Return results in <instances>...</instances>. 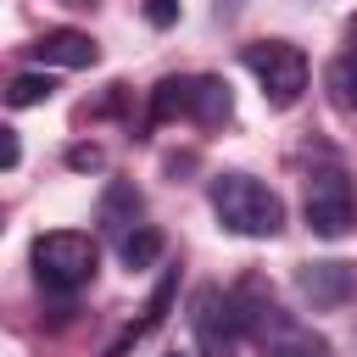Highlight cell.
Wrapping results in <instances>:
<instances>
[{
	"mask_svg": "<svg viewBox=\"0 0 357 357\" xmlns=\"http://www.w3.org/2000/svg\"><path fill=\"white\" fill-rule=\"evenodd\" d=\"M206 201H212V212H218V223H223L229 234L273 240V234L284 229V201H279L262 178H251V173H218L212 190H206Z\"/></svg>",
	"mask_w": 357,
	"mask_h": 357,
	"instance_id": "cell-1",
	"label": "cell"
},
{
	"mask_svg": "<svg viewBox=\"0 0 357 357\" xmlns=\"http://www.w3.org/2000/svg\"><path fill=\"white\" fill-rule=\"evenodd\" d=\"M33 279L50 290V296H73L78 284L95 279V262H100V245L78 229H50L33 240Z\"/></svg>",
	"mask_w": 357,
	"mask_h": 357,
	"instance_id": "cell-2",
	"label": "cell"
},
{
	"mask_svg": "<svg viewBox=\"0 0 357 357\" xmlns=\"http://www.w3.org/2000/svg\"><path fill=\"white\" fill-rule=\"evenodd\" d=\"M229 112H234L229 84H223V78H206V73H195V78H162V84L151 89V117H156V123H167V117L223 123Z\"/></svg>",
	"mask_w": 357,
	"mask_h": 357,
	"instance_id": "cell-3",
	"label": "cell"
},
{
	"mask_svg": "<svg viewBox=\"0 0 357 357\" xmlns=\"http://www.w3.org/2000/svg\"><path fill=\"white\" fill-rule=\"evenodd\" d=\"M245 67L257 73L262 100L279 106V112L307 95V56H301V45H290V39H257V45H245Z\"/></svg>",
	"mask_w": 357,
	"mask_h": 357,
	"instance_id": "cell-4",
	"label": "cell"
},
{
	"mask_svg": "<svg viewBox=\"0 0 357 357\" xmlns=\"http://www.w3.org/2000/svg\"><path fill=\"white\" fill-rule=\"evenodd\" d=\"M190 335H195V351H201V357H234L240 340H245L240 301L223 296L218 284H201L195 301H190Z\"/></svg>",
	"mask_w": 357,
	"mask_h": 357,
	"instance_id": "cell-5",
	"label": "cell"
},
{
	"mask_svg": "<svg viewBox=\"0 0 357 357\" xmlns=\"http://www.w3.org/2000/svg\"><path fill=\"white\" fill-rule=\"evenodd\" d=\"M301 212H307V229L324 234V240H340L357 218V201H351V178L340 167H312L307 173V195H301Z\"/></svg>",
	"mask_w": 357,
	"mask_h": 357,
	"instance_id": "cell-6",
	"label": "cell"
},
{
	"mask_svg": "<svg viewBox=\"0 0 357 357\" xmlns=\"http://www.w3.org/2000/svg\"><path fill=\"white\" fill-rule=\"evenodd\" d=\"M296 290L307 307L329 312V307H346L357 296V262H301L296 268Z\"/></svg>",
	"mask_w": 357,
	"mask_h": 357,
	"instance_id": "cell-7",
	"label": "cell"
},
{
	"mask_svg": "<svg viewBox=\"0 0 357 357\" xmlns=\"http://www.w3.org/2000/svg\"><path fill=\"white\" fill-rule=\"evenodd\" d=\"M28 50H33L45 67H95V61H100V45H95L89 33H78V28H50V33H39Z\"/></svg>",
	"mask_w": 357,
	"mask_h": 357,
	"instance_id": "cell-8",
	"label": "cell"
},
{
	"mask_svg": "<svg viewBox=\"0 0 357 357\" xmlns=\"http://www.w3.org/2000/svg\"><path fill=\"white\" fill-rule=\"evenodd\" d=\"M134 218H139V195H134L128 184H112L106 201H100V229H106V234H128Z\"/></svg>",
	"mask_w": 357,
	"mask_h": 357,
	"instance_id": "cell-9",
	"label": "cell"
},
{
	"mask_svg": "<svg viewBox=\"0 0 357 357\" xmlns=\"http://www.w3.org/2000/svg\"><path fill=\"white\" fill-rule=\"evenodd\" d=\"M117 257H123L128 268H151V262L162 257V234H156L151 223H134L128 234H117Z\"/></svg>",
	"mask_w": 357,
	"mask_h": 357,
	"instance_id": "cell-10",
	"label": "cell"
},
{
	"mask_svg": "<svg viewBox=\"0 0 357 357\" xmlns=\"http://www.w3.org/2000/svg\"><path fill=\"white\" fill-rule=\"evenodd\" d=\"M56 95V78L50 73H17L11 84H6V106H39V100H50Z\"/></svg>",
	"mask_w": 357,
	"mask_h": 357,
	"instance_id": "cell-11",
	"label": "cell"
},
{
	"mask_svg": "<svg viewBox=\"0 0 357 357\" xmlns=\"http://www.w3.org/2000/svg\"><path fill=\"white\" fill-rule=\"evenodd\" d=\"M329 84H335V100L340 106H357V56L351 61H335L329 67Z\"/></svg>",
	"mask_w": 357,
	"mask_h": 357,
	"instance_id": "cell-12",
	"label": "cell"
},
{
	"mask_svg": "<svg viewBox=\"0 0 357 357\" xmlns=\"http://www.w3.org/2000/svg\"><path fill=\"white\" fill-rule=\"evenodd\" d=\"M173 17H178V0H145V22L151 28H167Z\"/></svg>",
	"mask_w": 357,
	"mask_h": 357,
	"instance_id": "cell-13",
	"label": "cell"
},
{
	"mask_svg": "<svg viewBox=\"0 0 357 357\" xmlns=\"http://www.w3.org/2000/svg\"><path fill=\"white\" fill-rule=\"evenodd\" d=\"M17 162H22V145H17V128H0V167L11 173Z\"/></svg>",
	"mask_w": 357,
	"mask_h": 357,
	"instance_id": "cell-14",
	"label": "cell"
},
{
	"mask_svg": "<svg viewBox=\"0 0 357 357\" xmlns=\"http://www.w3.org/2000/svg\"><path fill=\"white\" fill-rule=\"evenodd\" d=\"M67 162H73V167H100V151H95V145H73Z\"/></svg>",
	"mask_w": 357,
	"mask_h": 357,
	"instance_id": "cell-15",
	"label": "cell"
},
{
	"mask_svg": "<svg viewBox=\"0 0 357 357\" xmlns=\"http://www.w3.org/2000/svg\"><path fill=\"white\" fill-rule=\"evenodd\" d=\"M346 39H351V56H357V17H351V28H346Z\"/></svg>",
	"mask_w": 357,
	"mask_h": 357,
	"instance_id": "cell-16",
	"label": "cell"
},
{
	"mask_svg": "<svg viewBox=\"0 0 357 357\" xmlns=\"http://www.w3.org/2000/svg\"><path fill=\"white\" fill-rule=\"evenodd\" d=\"M167 357H178V351H167Z\"/></svg>",
	"mask_w": 357,
	"mask_h": 357,
	"instance_id": "cell-17",
	"label": "cell"
}]
</instances>
